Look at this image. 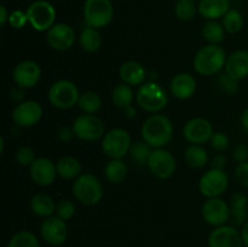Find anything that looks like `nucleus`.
Returning a JSON list of instances; mask_svg holds the SVG:
<instances>
[{"label":"nucleus","mask_w":248,"mask_h":247,"mask_svg":"<svg viewBox=\"0 0 248 247\" xmlns=\"http://www.w3.org/2000/svg\"><path fill=\"white\" fill-rule=\"evenodd\" d=\"M140 133L143 140H145L152 148L157 149L171 142L173 136V125L166 115L154 114L143 123Z\"/></svg>","instance_id":"1"},{"label":"nucleus","mask_w":248,"mask_h":247,"mask_svg":"<svg viewBox=\"0 0 248 247\" xmlns=\"http://www.w3.org/2000/svg\"><path fill=\"white\" fill-rule=\"evenodd\" d=\"M227 63V55L222 46L210 44L198 51L194 57V68L200 75L212 77L222 72Z\"/></svg>","instance_id":"2"},{"label":"nucleus","mask_w":248,"mask_h":247,"mask_svg":"<svg viewBox=\"0 0 248 247\" xmlns=\"http://www.w3.org/2000/svg\"><path fill=\"white\" fill-rule=\"evenodd\" d=\"M73 194L80 203L86 206L97 205L103 198V186L94 174H80L73 184Z\"/></svg>","instance_id":"3"},{"label":"nucleus","mask_w":248,"mask_h":247,"mask_svg":"<svg viewBox=\"0 0 248 247\" xmlns=\"http://www.w3.org/2000/svg\"><path fill=\"white\" fill-rule=\"evenodd\" d=\"M137 103L142 109L148 113H159L164 110L169 102L166 91L162 89L161 85L155 81L144 82L138 89L136 94Z\"/></svg>","instance_id":"4"},{"label":"nucleus","mask_w":248,"mask_h":247,"mask_svg":"<svg viewBox=\"0 0 248 247\" xmlns=\"http://www.w3.org/2000/svg\"><path fill=\"white\" fill-rule=\"evenodd\" d=\"M47 96L50 103L58 109L73 108L80 98L79 89L70 80H58L53 82Z\"/></svg>","instance_id":"5"},{"label":"nucleus","mask_w":248,"mask_h":247,"mask_svg":"<svg viewBox=\"0 0 248 247\" xmlns=\"http://www.w3.org/2000/svg\"><path fill=\"white\" fill-rule=\"evenodd\" d=\"M114 17L110 0H86L84 4V19L87 26L99 29L108 26Z\"/></svg>","instance_id":"6"},{"label":"nucleus","mask_w":248,"mask_h":247,"mask_svg":"<svg viewBox=\"0 0 248 247\" xmlns=\"http://www.w3.org/2000/svg\"><path fill=\"white\" fill-rule=\"evenodd\" d=\"M26 12L29 24L35 31H48L55 24L56 10L53 5L46 0H36L31 2Z\"/></svg>","instance_id":"7"},{"label":"nucleus","mask_w":248,"mask_h":247,"mask_svg":"<svg viewBox=\"0 0 248 247\" xmlns=\"http://www.w3.org/2000/svg\"><path fill=\"white\" fill-rule=\"evenodd\" d=\"M131 136L124 128H113L104 135L102 150L110 159H121L131 147Z\"/></svg>","instance_id":"8"},{"label":"nucleus","mask_w":248,"mask_h":247,"mask_svg":"<svg viewBox=\"0 0 248 247\" xmlns=\"http://www.w3.org/2000/svg\"><path fill=\"white\" fill-rule=\"evenodd\" d=\"M73 131L79 139L93 142L104 135V124L93 114H82L73 123Z\"/></svg>","instance_id":"9"},{"label":"nucleus","mask_w":248,"mask_h":247,"mask_svg":"<svg viewBox=\"0 0 248 247\" xmlns=\"http://www.w3.org/2000/svg\"><path fill=\"white\" fill-rule=\"evenodd\" d=\"M229 178L224 171L211 169L201 176L199 182V190L207 199L218 198L228 188Z\"/></svg>","instance_id":"10"},{"label":"nucleus","mask_w":248,"mask_h":247,"mask_svg":"<svg viewBox=\"0 0 248 247\" xmlns=\"http://www.w3.org/2000/svg\"><path fill=\"white\" fill-rule=\"evenodd\" d=\"M147 165L150 172L160 179H167L173 176L177 167L173 155L164 148L153 150Z\"/></svg>","instance_id":"11"},{"label":"nucleus","mask_w":248,"mask_h":247,"mask_svg":"<svg viewBox=\"0 0 248 247\" xmlns=\"http://www.w3.org/2000/svg\"><path fill=\"white\" fill-rule=\"evenodd\" d=\"M43 116V108L36 101H24L17 104L12 111V120L22 127L36 125Z\"/></svg>","instance_id":"12"},{"label":"nucleus","mask_w":248,"mask_h":247,"mask_svg":"<svg viewBox=\"0 0 248 247\" xmlns=\"http://www.w3.org/2000/svg\"><path fill=\"white\" fill-rule=\"evenodd\" d=\"M201 213L206 223L215 227L224 225L230 218V207L219 198H211L202 205Z\"/></svg>","instance_id":"13"},{"label":"nucleus","mask_w":248,"mask_h":247,"mask_svg":"<svg viewBox=\"0 0 248 247\" xmlns=\"http://www.w3.org/2000/svg\"><path fill=\"white\" fill-rule=\"evenodd\" d=\"M212 124L203 118H194L183 127V136L191 144H203L213 136Z\"/></svg>","instance_id":"14"},{"label":"nucleus","mask_w":248,"mask_h":247,"mask_svg":"<svg viewBox=\"0 0 248 247\" xmlns=\"http://www.w3.org/2000/svg\"><path fill=\"white\" fill-rule=\"evenodd\" d=\"M75 31L69 24L56 23L47 31L46 40L47 44L57 51H67L74 45Z\"/></svg>","instance_id":"15"},{"label":"nucleus","mask_w":248,"mask_h":247,"mask_svg":"<svg viewBox=\"0 0 248 247\" xmlns=\"http://www.w3.org/2000/svg\"><path fill=\"white\" fill-rule=\"evenodd\" d=\"M14 81L22 89H31L41 77V68L34 61H22L14 69Z\"/></svg>","instance_id":"16"},{"label":"nucleus","mask_w":248,"mask_h":247,"mask_svg":"<svg viewBox=\"0 0 248 247\" xmlns=\"http://www.w3.org/2000/svg\"><path fill=\"white\" fill-rule=\"evenodd\" d=\"M40 232L43 239L52 246H60L65 242L68 237V227L65 220L61 219L57 216L45 218L41 224Z\"/></svg>","instance_id":"17"},{"label":"nucleus","mask_w":248,"mask_h":247,"mask_svg":"<svg viewBox=\"0 0 248 247\" xmlns=\"http://www.w3.org/2000/svg\"><path fill=\"white\" fill-rule=\"evenodd\" d=\"M31 179L40 186H48L55 182L57 176V166L47 157H36L29 166Z\"/></svg>","instance_id":"18"},{"label":"nucleus","mask_w":248,"mask_h":247,"mask_svg":"<svg viewBox=\"0 0 248 247\" xmlns=\"http://www.w3.org/2000/svg\"><path fill=\"white\" fill-rule=\"evenodd\" d=\"M242 244L241 232L230 225L217 227L208 236L210 247H241Z\"/></svg>","instance_id":"19"},{"label":"nucleus","mask_w":248,"mask_h":247,"mask_svg":"<svg viewBox=\"0 0 248 247\" xmlns=\"http://www.w3.org/2000/svg\"><path fill=\"white\" fill-rule=\"evenodd\" d=\"M170 89L177 99H188L196 92V80L189 73H179L171 80Z\"/></svg>","instance_id":"20"},{"label":"nucleus","mask_w":248,"mask_h":247,"mask_svg":"<svg viewBox=\"0 0 248 247\" xmlns=\"http://www.w3.org/2000/svg\"><path fill=\"white\" fill-rule=\"evenodd\" d=\"M225 73L235 80H242L248 77V51L239 50L227 58Z\"/></svg>","instance_id":"21"},{"label":"nucleus","mask_w":248,"mask_h":247,"mask_svg":"<svg viewBox=\"0 0 248 247\" xmlns=\"http://www.w3.org/2000/svg\"><path fill=\"white\" fill-rule=\"evenodd\" d=\"M248 199L244 193H235L230 198V222L236 227L242 225L247 222Z\"/></svg>","instance_id":"22"},{"label":"nucleus","mask_w":248,"mask_h":247,"mask_svg":"<svg viewBox=\"0 0 248 247\" xmlns=\"http://www.w3.org/2000/svg\"><path fill=\"white\" fill-rule=\"evenodd\" d=\"M120 77L125 84L130 86H140L144 84L145 69L140 62L127 61L120 68Z\"/></svg>","instance_id":"23"},{"label":"nucleus","mask_w":248,"mask_h":247,"mask_svg":"<svg viewBox=\"0 0 248 247\" xmlns=\"http://www.w3.org/2000/svg\"><path fill=\"white\" fill-rule=\"evenodd\" d=\"M199 14L206 19H217L224 17L230 10L229 0H200Z\"/></svg>","instance_id":"24"},{"label":"nucleus","mask_w":248,"mask_h":247,"mask_svg":"<svg viewBox=\"0 0 248 247\" xmlns=\"http://www.w3.org/2000/svg\"><path fill=\"white\" fill-rule=\"evenodd\" d=\"M56 206L53 199L45 193L36 194L31 200V212L39 217H51L56 212Z\"/></svg>","instance_id":"25"},{"label":"nucleus","mask_w":248,"mask_h":247,"mask_svg":"<svg viewBox=\"0 0 248 247\" xmlns=\"http://www.w3.org/2000/svg\"><path fill=\"white\" fill-rule=\"evenodd\" d=\"M127 166L121 159H110L104 167V176L111 184H120L127 177Z\"/></svg>","instance_id":"26"},{"label":"nucleus","mask_w":248,"mask_h":247,"mask_svg":"<svg viewBox=\"0 0 248 247\" xmlns=\"http://www.w3.org/2000/svg\"><path fill=\"white\" fill-rule=\"evenodd\" d=\"M57 173L64 179H77L81 173V164L74 156H64L57 162Z\"/></svg>","instance_id":"27"},{"label":"nucleus","mask_w":248,"mask_h":247,"mask_svg":"<svg viewBox=\"0 0 248 247\" xmlns=\"http://www.w3.org/2000/svg\"><path fill=\"white\" fill-rule=\"evenodd\" d=\"M80 45H81L82 50L86 52H96L99 50L102 46V36L99 34L98 29L93 28V27H85L80 34Z\"/></svg>","instance_id":"28"},{"label":"nucleus","mask_w":248,"mask_h":247,"mask_svg":"<svg viewBox=\"0 0 248 247\" xmlns=\"http://www.w3.org/2000/svg\"><path fill=\"white\" fill-rule=\"evenodd\" d=\"M184 157L186 164L194 169H201L208 162L207 150L201 144H191L190 147L186 148Z\"/></svg>","instance_id":"29"},{"label":"nucleus","mask_w":248,"mask_h":247,"mask_svg":"<svg viewBox=\"0 0 248 247\" xmlns=\"http://www.w3.org/2000/svg\"><path fill=\"white\" fill-rule=\"evenodd\" d=\"M133 98H135V94H133L132 89H131L130 85L127 84H119L114 87L113 92H111V99H113V103L115 104L118 108H127V107L132 106Z\"/></svg>","instance_id":"30"},{"label":"nucleus","mask_w":248,"mask_h":247,"mask_svg":"<svg viewBox=\"0 0 248 247\" xmlns=\"http://www.w3.org/2000/svg\"><path fill=\"white\" fill-rule=\"evenodd\" d=\"M224 27L216 19H210L202 27V35L213 45H219L224 40Z\"/></svg>","instance_id":"31"},{"label":"nucleus","mask_w":248,"mask_h":247,"mask_svg":"<svg viewBox=\"0 0 248 247\" xmlns=\"http://www.w3.org/2000/svg\"><path fill=\"white\" fill-rule=\"evenodd\" d=\"M78 106L85 114H94L101 109L102 99L96 92L86 91L80 94Z\"/></svg>","instance_id":"32"},{"label":"nucleus","mask_w":248,"mask_h":247,"mask_svg":"<svg viewBox=\"0 0 248 247\" xmlns=\"http://www.w3.org/2000/svg\"><path fill=\"white\" fill-rule=\"evenodd\" d=\"M152 147L148 144L145 140H136L131 143V147L128 153L135 162L138 165H147L152 154Z\"/></svg>","instance_id":"33"},{"label":"nucleus","mask_w":248,"mask_h":247,"mask_svg":"<svg viewBox=\"0 0 248 247\" xmlns=\"http://www.w3.org/2000/svg\"><path fill=\"white\" fill-rule=\"evenodd\" d=\"M7 247H40V244L33 232L22 230L10 239Z\"/></svg>","instance_id":"34"},{"label":"nucleus","mask_w":248,"mask_h":247,"mask_svg":"<svg viewBox=\"0 0 248 247\" xmlns=\"http://www.w3.org/2000/svg\"><path fill=\"white\" fill-rule=\"evenodd\" d=\"M223 27L228 33H239L244 27V17L240 14V11L230 9L223 17Z\"/></svg>","instance_id":"35"},{"label":"nucleus","mask_w":248,"mask_h":247,"mask_svg":"<svg viewBox=\"0 0 248 247\" xmlns=\"http://www.w3.org/2000/svg\"><path fill=\"white\" fill-rule=\"evenodd\" d=\"M174 14L181 21H190L196 14V6L194 0H178L174 6Z\"/></svg>","instance_id":"36"},{"label":"nucleus","mask_w":248,"mask_h":247,"mask_svg":"<svg viewBox=\"0 0 248 247\" xmlns=\"http://www.w3.org/2000/svg\"><path fill=\"white\" fill-rule=\"evenodd\" d=\"M217 84L219 86V89L227 94H235L239 91V81L232 79L227 73H223V74H220L218 77Z\"/></svg>","instance_id":"37"},{"label":"nucleus","mask_w":248,"mask_h":247,"mask_svg":"<svg viewBox=\"0 0 248 247\" xmlns=\"http://www.w3.org/2000/svg\"><path fill=\"white\" fill-rule=\"evenodd\" d=\"M15 157H16V161L22 166H31V164L36 160L35 153L29 147L18 148L15 153Z\"/></svg>","instance_id":"38"},{"label":"nucleus","mask_w":248,"mask_h":247,"mask_svg":"<svg viewBox=\"0 0 248 247\" xmlns=\"http://www.w3.org/2000/svg\"><path fill=\"white\" fill-rule=\"evenodd\" d=\"M56 215L61 219L68 220L75 215V205L69 200H62L56 206Z\"/></svg>","instance_id":"39"},{"label":"nucleus","mask_w":248,"mask_h":247,"mask_svg":"<svg viewBox=\"0 0 248 247\" xmlns=\"http://www.w3.org/2000/svg\"><path fill=\"white\" fill-rule=\"evenodd\" d=\"M210 142L213 149L217 150V152H224V150H227L228 148H229V144H230L229 138H228V136L223 132L213 133Z\"/></svg>","instance_id":"40"},{"label":"nucleus","mask_w":248,"mask_h":247,"mask_svg":"<svg viewBox=\"0 0 248 247\" xmlns=\"http://www.w3.org/2000/svg\"><path fill=\"white\" fill-rule=\"evenodd\" d=\"M9 23L10 26L15 29L23 28V27L28 23L27 12L21 11V10H15V11H12L9 17Z\"/></svg>","instance_id":"41"},{"label":"nucleus","mask_w":248,"mask_h":247,"mask_svg":"<svg viewBox=\"0 0 248 247\" xmlns=\"http://www.w3.org/2000/svg\"><path fill=\"white\" fill-rule=\"evenodd\" d=\"M235 177L240 182V184L248 188V161L237 165L235 169Z\"/></svg>","instance_id":"42"},{"label":"nucleus","mask_w":248,"mask_h":247,"mask_svg":"<svg viewBox=\"0 0 248 247\" xmlns=\"http://www.w3.org/2000/svg\"><path fill=\"white\" fill-rule=\"evenodd\" d=\"M232 156L239 164L246 162L248 160V148L245 144L235 145L234 150H232Z\"/></svg>","instance_id":"43"},{"label":"nucleus","mask_w":248,"mask_h":247,"mask_svg":"<svg viewBox=\"0 0 248 247\" xmlns=\"http://www.w3.org/2000/svg\"><path fill=\"white\" fill-rule=\"evenodd\" d=\"M73 136H74V131H73V127H69V126H62L57 131L58 139L62 140V142H69Z\"/></svg>","instance_id":"44"},{"label":"nucleus","mask_w":248,"mask_h":247,"mask_svg":"<svg viewBox=\"0 0 248 247\" xmlns=\"http://www.w3.org/2000/svg\"><path fill=\"white\" fill-rule=\"evenodd\" d=\"M225 166H227V157H225L223 154L215 155L213 159L211 160V167H212V169L224 171Z\"/></svg>","instance_id":"45"},{"label":"nucleus","mask_w":248,"mask_h":247,"mask_svg":"<svg viewBox=\"0 0 248 247\" xmlns=\"http://www.w3.org/2000/svg\"><path fill=\"white\" fill-rule=\"evenodd\" d=\"M10 97L12 98V101L16 102V103H21L22 99L24 97V89L17 86L16 89H12L11 93H10Z\"/></svg>","instance_id":"46"},{"label":"nucleus","mask_w":248,"mask_h":247,"mask_svg":"<svg viewBox=\"0 0 248 247\" xmlns=\"http://www.w3.org/2000/svg\"><path fill=\"white\" fill-rule=\"evenodd\" d=\"M9 17L10 14L7 12L6 7H5L4 5H1V6H0V24H1L2 27L6 24V22H9Z\"/></svg>","instance_id":"47"},{"label":"nucleus","mask_w":248,"mask_h":247,"mask_svg":"<svg viewBox=\"0 0 248 247\" xmlns=\"http://www.w3.org/2000/svg\"><path fill=\"white\" fill-rule=\"evenodd\" d=\"M241 237H242V242H244L245 246L248 247V220L245 223L244 227H242Z\"/></svg>","instance_id":"48"},{"label":"nucleus","mask_w":248,"mask_h":247,"mask_svg":"<svg viewBox=\"0 0 248 247\" xmlns=\"http://www.w3.org/2000/svg\"><path fill=\"white\" fill-rule=\"evenodd\" d=\"M136 115H137V110H136V108L133 106H130L127 107V108H125V116L128 119H133L136 118Z\"/></svg>","instance_id":"49"},{"label":"nucleus","mask_w":248,"mask_h":247,"mask_svg":"<svg viewBox=\"0 0 248 247\" xmlns=\"http://www.w3.org/2000/svg\"><path fill=\"white\" fill-rule=\"evenodd\" d=\"M241 125L242 127L245 128V130L248 132V109L246 110H244V113H242L241 115Z\"/></svg>","instance_id":"50"}]
</instances>
